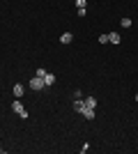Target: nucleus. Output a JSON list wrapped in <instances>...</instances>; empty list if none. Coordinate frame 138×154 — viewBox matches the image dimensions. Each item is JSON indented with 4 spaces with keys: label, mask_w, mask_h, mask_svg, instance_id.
<instances>
[{
    "label": "nucleus",
    "mask_w": 138,
    "mask_h": 154,
    "mask_svg": "<svg viewBox=\"0 0 138 154\" xmlns=\"http://www.w3.org/2000/svg\"><path fill=\"white\" fill-rule=\"evenodd\" d=\"M83 108H85V101H83V97L74 99V110H76V113H83Z\"/></svg>",
    "instance_id": "2"
},
{
    "label": "nucleus",
    "mask_w": 138,
    "mask_h": 154,
    "mask_svg": "<svg viewBox=\"0 0 138 154\" xmlns=\"http://www.w3.org/2000/svg\"><path fill=\"white\" fill-rule=\"evenodd\" d=\"M44 83H46V88H51V85L55 83V76H53V74H46V76H44Z\"/></svg>",
    "instance_id": "9"
},
{
    "label": "nucleus",
    "mask_w": 138,
    "mask_h": 154,
    "mask_svg": "<svg viewBox=\"0 0 138 154\" xmlns=\"http://www.w3.org/2000/svg\"><path fill=\"white\" fill-rule=\"evenodd\" d=\"M46 74H48V71H46V69H44V67H39V69L35 71V76H41V78H44V76H46Z\"/></svg>",
    "instance_id": "11"
},
{
    "label": "nucleus",
    "mask_w": 138,
    "mask_h": 154,
    "mask_svg": "<svg viewBox=\"0 0 138 154\" xmlns=\"http://www.w3.org/2000/svg\"><path fill=\"white\" fill-rule=\"evenodd\" d=\"M76 14H78L81 19H83V16H85V14H87V9H85V7H81V9H78V12H76Z\"/></svg>",
    "instance_id": "12"
},
{
    "label": "nucleus",
    "mask_w": 138,
    "mask_h": 154,
    "mask_svg": "<svg viewBox=\"0 0 138 154\" xmlns=\"http://www.w3.org/2000/svg\"><path fill=\"white\" fill-rule=\"evenodd\" d=\"M87 5V0H76V7H78V9H81V7H85Z\"/></svg>",
    "instance_id": "13"
},
{
    "label": "nucleus",
    "mask_w": 138,
    "mask_h": 154,
    "mask_svg": "<svg viewBox=\"0 0 138 154\" xmlns=\"http://www.w3.org/2000/svg\"><path fill=\"white\" fill-rule=\"evenodd\" d=\"M23 94H26V92H23V85L16 83V85H14V99H21Z\"/></svg>",
    "instance_id": "4"
},
{
    "label": "nucleus",
    "mask_w": 138,
    "mask_h": 154,
    "mask_svg": "<svg viewBox=\"0 0 138 154\" xmlns=\"http://www.w3.org/2000/svg\"><path fill=\"white\" fill-rule=\"evenodd\" d=\"M30 88H32V90H44V88H46L44 78H41V76H32V78H30Z\"/></svg>",
    "instance_id": "1"
},
{
    "label": "nucleus",
    "mask_w": 138,
    "mask_h": 154,
    "mask_svg": "<svg viewBox=\"0 0 138 154\" xmlns=\"http://www.w3.org/2000/svg\"><path fill=\"white\" fill-rule=\"evenodd\" d=\"M85 101L87 108H97V97H87V99H83Z\"/></svg>",
    "instance_id": "8"
},
{
    "label": "nucleus",
    "mask_w": 138,
    "mask_h": 154,
    "mask_svg": "<svg viewBox=\"0 0 138 154\" xmlns=\"http://www.w3.org/2000/svg\"><path fill=\"white\" fill-rule=\"evenodd\" d=\"M136 103H138V92H136Z\"/></svg>",
    "instance_id": "14"
},
{
    "label": "nucleus",
    "mask_w": 138,
    "mask_h": 154,
    "mask_svg": "<svg viewBox=\"0 0 138 154\" xmlns=\"http://www.w3.org/2000/svg\"><path fill=\"white\" fill-rule=\"evenodd\" d=\"M120 26H122V28H131V19H122V21H120Z\"/></svg>",
    "instance_id": "10"
},
{
    "label": "nucleus",
    "mask_w": 138,
    "mask_h": 154,
    "mask_svg": "<svg viewBox=\"0 0 138 154\" xmlns=\"http://www.w3.org/2000/svg\"><path fill=\"white\" fill-rule=\"evenodd\" d=\"M12 110H14V113H16V115H19L21 110H26V108H23V103H21L19 99H14V103H12Z\"/></svg>",
    "instance_id": "7"
},
{
    "label": "nucleus",
    "mask_w": 138,
    "mask_h": 154,
    "mask_svg": "<svg viewBox=\"0 0 138 154\" xmlns=\"http://www.w3.org/2000/svg\"><path fill=\"white\" fill-rule=\"evenodd\" d=\"M81 115L85 117V120H94V108H87V106H85V108H83V113H81Z\"/></svg>",
    "instance_id": "5"
},
{
    "label": "nucleus",
    "mask_w": 138,
    "mask_h": 154,
    "mask_svg": "<svg viewBox=\"0 0 138 154\" xmlns=\"http://www.w3.org/2000/svg\"><path fill=\"white\" fill-rule=\"evenodd\" d=\"M120 32H108V42H111V44H120Z\"/></svg>",
    "instance_id": "6"
},
{
    "label": "nucleus",
    "mask_w": 138,
    "mask_h": 154,
    "mask_svg": "<svg viewBox=\"0 0 138 154\" xmlns=\"http://www.w3.org/2000/svg\"><path fill=\"white\" fill-rule=\"evenodd\" d=\"M72 42H74L72 32H62V35H60V44H72Z\"/></svg>",
    "instance_id": "3"
}]
</instances>
